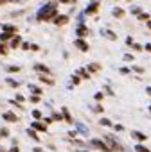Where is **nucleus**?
<instances>
[{
	"instance_id": "obj_1",
	"label": "nucleus",
	"mask_w": 151,
	"mask_h": 152,
	"mask_svg": "<svg viewBox=\"0 0 151 152\" xmlns=\"http://www.w3.org/2000/svg\"><path fill=\"white\" fill-rule=\"evenodd\" d=\"M56 7H58V4L56 2H50V4H47V6H43L40 11H38V15H36V18L40 20V22H49V20H52V18H56Z\"/></svg>"
},
{
	"instance_id": "obj_2",
	"label": "nucleus",
	"mask_w": 151,
	"mask_h": 152,
	"mask_svg": "<svg viewBox=\"0 0 151 152\" xmlns=\"http://www.w3.org/2000/svg\"><path fill=\"white\" fill-rule=\"evenodd\" d=\"M90 143H92L94 147H97L99 150H103V152H112V148H110V147H108L104 141H101V140H92Z\"/></svg>"
},
{
	"instance_id": "obj_3",
	"label": "nucleus",
	"mask_w": 151,
	"mask_h": 152,
	"mask_svg": "<svg viewBox=\"0 0 151 152\" xmlns=\"http://www.w3.org/2000/svg\"><path fill=\"white\" fill-rule=\"evenodd\" d=\"M74 45L78 47L79 50H83V52H87V50H88V43H87V41H83L81 38H79V39H76V41H74Z\"/></svg>"
},
{
	"instance_id": "obj_4",
	"label": "nucleus",
	"mask_w": 151,
	"mask_h": 152,
	"mask_svg": "<svg viewBox=\"0 0 151 152\" xmlns=\"http://www.w3.org/2000/svg\"><path fill=\"white\" fill-rule=\"evenodd\" d=\"M67 22H68V16H67V15H61V16H56V18H54V23H56V25H65Z\"/></svg>"
},
{
	"instance_id": "obj_5",
	"label": "nucleus",
	"mask_w": 151,
	"mask_h": 152,
	"mask_svg": "<svg viewBox=\"0 0 151 152\" xmlns=\"http://www.w3.org/2000/svg\"><path fill=\"white\" fill-rule=\"evenodd\" d=\"M2 116H4V120H7V122H18V116H16L15 113H9V111H7V113H4Z\"/></svg>"
},
{
	"instance_id": "obj_6",
	"label": "nucleus",
	"mask_w": 151,
	"mask_h": 152,
	"mask_svg": "<svg viewBox=\"0 0 151 152\" xmlns=\"http://www.w3.org/2000/svg\"><path fill=\"white\" fill-rule=\"evenodd\" d=\"M33 129H36V131H40V132H45V131H47V125H45V124H40V122H34V124H33Z\"/></svg>"
},
{
	"instance_id": "obj_7",
	"label": "nucleus",
	"mask_w": 151,
	"mask_h": 152,
	"mask_svg": "<svg viewBox=\"0 0 151 152\" xmlns=\"http://www.w3.org/2000/svg\"><path fill=\"white\" fill-rule=\"evenodd\" d=\"M131 136H133L135 140H138V141H146V134H142V132H138V131H133Z\"/></svg>"
},
{
	"instance_id": "obj_8",
	"label": "nucleus",
	"mask_w": 151,
	"mask_h": 152,
	"mask_svg": "<svg viewBox=\"0 0 151 152\" xmlns=\"http://www.w3.org/2000/svg\"><path fill=\"white\" fill-rule=\"evenodd\" d=\"M76 127L79 129L81 134H88V127H87V125H83V124H79V122H76Z\"/></svg>"
},
{
	"instance_id": "obj_9",
	"label": "nucleus",
	"mask_w": 151,
	"mask_h": 152,
	"mask_svg": "<svg viewBox=\"0 0 151 152\" xmlns=\"http://www.w3.org/2000/svg\"><path fill=\"white\" fill-rule=\"evenodd\" d=\"M20 45H22V38H20V36H15L13 41H11V47L16 48V47H20Z\"/></svg>"
},
{
	"instance_id": "obj_10",
	"label": "nucleus",
	"mask_w": 151,
	"mask_h": 152,
	"mask_svg": "<svg viewBox=\"0 0 151 152\" xmlns=\"http://www.w3.org/2000/svg\"><path fill=\"white\" fill-rule=\"evenodd\" d=\"M29 91H31L33 95H41V90H40L38 86H34V84H29Z\"/></svg>"
},
{
	"instance_id": "obj_11",
	"label": "nucleus",
	"mask_w": 151,
	"mask_h": 152,
	"mask_svg": "<svg viewBox=\"0 0 151 152\" xmlns=\"http://www.w3.org/2000/svg\"><path fill=\"white\" fill-rule=\"evenodd\" d=\"M95 11H97V4L94 2L92 6H88V7H87V11H85V13H87V15H94Z\"/></svg>"
},
{
	"instance_id": "obj_12",
	"label": "nucleus",
	"mask_w": 151,
	"mask_h": 152,
	"mask_svg": "<svg viewBox=\"0 0 151 152\" xmlns=\"http://www.w3.org/2000/svg\"><path fill=\"white\" fill-rule=\"evenodd\" d=\"M63 116H65V122H67V124H74V120H72V116L68 115V111H67L65 107H63Z\"/></svg>"
},
{
	"instance_id": "obj_13",
	"label": "nucleus",
	"mask_w": 151,
	"mask_h": 152,
	"mask_svg": "<svg viewBox=\"0 0 151 152\" xmlns=\"http://www.w3.org/2000/svg\"><path fill=\"white\" fill-rule=\"evenodd\" d=\"M4 32H16V27L15 25H2Z\"/></svg>"
},
{
	"instance_id": "obj_14",
	"label": "nucleus",
	"mask_w": 151,
	"mask_h": 152,
	"mask_svg": "<svg viewBox=\"0 0 151 152\" xmlns=\"http://www.w3.org/2000/svg\"><path fill=\"white\" fill-rule=\"evenodd\" d=\"M27 134H29L33 140H36V141L40 140V138H38V134H36V129H27Z\"/></svg>"
},
{
	"instance_id": "obj_15",
	"label": "nucleus",
	"mask_w": 151,
	"mask_h": 152,
	"mask_svg": "<svg viewBox=\"0 0 151 152\" xmlns=\"http://www.w3.org/2000/svg\"><path fill=\"white\" fill-rule=\"evenodd\" d=\"M87 32H88V29H87V27H79V29H78V36H81V38H83V36H87Z\"/></svg>"
},
{
	"instance_id": "obj_16",
	"label": "nucleus",
	"mask_w": 151,
	"mask_h": 152,
	"mask_svg": "<svg viewBox=\"0 0 151 152\" xmlns=\"http://www.w3.org/2000/svg\"><path fill=\"white\" fill-rule=\"evenodd\" d=\"M13 34H15V32H4V34H0V39H2V41H6V39H9Z\"/></svg>"
},
{
	"instance_id": "obj_17",
	"label": "nucleus",
	"mask_w": 151,
	"mask_h": 152,
	"mask_svg": "<svg viewBox=\"0 0 151 152\" xmlns=\"http://www.w3.org/2000/svg\"><path fill=\"white\" fill-rule=\"evenodd\" d=\"M122 15H124V11H122L121 7H115V9H113V16H119V18H121Z\"/></svg>"
},
{
	"instance_id": "obj_18",
	"label": "nucleus",
	"mask_w": 151,
	"mask_h": 152,
	"mask_svg": "<svg viewBox=\"0 0 151 152\" xmlns=\"http://www.w3.org/2000/svg\"><path fill=\"white\" fill-rule=\"evenodd\" d=\"M34 68H36L38 72H45V73H49V68H47V66H43V64H36Z\"/></svg>"
},
{
	"instance_id": "obj_19",
	"label": "nucleus",
	"mask_w": 151,
	"mask_h": 152,
	"mask_svg": "<svg viewBox=\"0 0 151 152\" xmlns=\"http://www.w3.org/2000/svg\"><path fill=\"white\" fill-rule=\"evenodd\" d=\"M135 150H137V152H149V148H146V147H144V145H140V143L135 147Z\"/></svg>"
},
{
	"instance_id": "obj_20",
	"label": "nucleus",
	"mask_w": 151,
	"mask_h": 152,
	"mask_svg": "<svg viewBox=\"0 0 151 152\" xmlns=\"http://www.w3.org/2000/svg\"><path fill=\"white\" fill-rule=\"evenodd\" d=\"M40 81H41V83H47V84H52V79L45 77V75H40Z\"/></svg>"
},
{
	"instance_id": "obj_21",
	"label": "nucleus",
	"mask_w": 151,
	"mask_h": 152,
	"mask_svg": "<svg viewBox=\"0 0 151 152\" xmlns=\"http://www.w3.org/2000/svg\"><path fill=\"white\" fill-rule=\"evenodd\" d=\"M104 36H108L110 39H117V36H115V34H113L112 31H104Z\"/></svg>"
},
{
	"instance_id": "obj_22",
	"label": "nucleus",
	"mask_w": 151,
	"mask_h": 152,
	"mask_svg": "<svg viewBox=\"0 0 151 152\" xmlns=\"http://www.w3.org/2000/svg\"><path fill=\"white\" fill-rule=\"evenodd\" d=\"M6 83H7L9 86H13V88H18V83H16V81H13V79H6Z\"/></svg>"
},
{
	"instance_id": "obj_23",
	"label": "nucleus",
	"mask_w": 151,
	"mask_h": 152,
	"mask_svg": "<svg viewBox=\"0 0 151 152\" xmlns=\"http://www.w3.org/2000/svg\"><path fill=\"white\" fill-rule=\"evenodd\" d=\"M33 118H36V120H38V118H41V113H40L38 109H34V111H33Z\"/></svg>"
},
{
	"instance_id": "obj_24",
	"label": "nucleus",
	"mask_w": 151,
	"mask_h": 152,
	"mask_svg": "<svg viewBox=\"0 0 151 152\" xmlns=\"http://www.w3.org/2000/svg\"><path fill=\"white\" fill-rule=\"evenodd\" d=\"M88 70H90V72H97V70H99V64H90Z\"/></svg>"
},
{
	"instance_id": "obj_25",
	"label": "nucleus",
	"mask_w": 151,
	"mask_h": 152,
	"mask_svg": "<svg viewBox=\"0 0 151 152\" xmlns=\"http://www.w3.org/2000/svg\"><path fill=\"white\" fill-rule=\"evenodd\" d=\"M9 132H7V129H0V138H4V136H7Z\"/></svg>"
},
{
	"instance_id": "obj_26",
	"label": "nucleus",
	"mask_w": 151,
	"mask_h": 152,
	"mask_svg": "<svg viewBox=\"0 0 151 152\" xmlns=\"http://www.w3.org/2000/svg\"><path fill=\"white\" fill-rule=\"evenodd\" d=\"M138 20H149V16L144 15V13H140V15H138Z\"/></svg>"
},
{
	"instance_id": "obj_27",
	"label": "nucleus",
	"mask_w": 151,
	"mask_h": 152,
	"mask_svg": "<svg viewBox=\"0 0 151 152\" xmlns=\"http://www.w3.org/2000/svg\"><path fill=\"white\" fill-rule=\"evenodd\" d=\"M20 68L18 66H7V72H18Z\"/></svg>"
},
{
	"instance_id": "obj_28",
	"label": "nucleus",
	"mask_w": 151,
	"mask_h": 152,
	"mask_svg": "<svg viewBox=\"0 0 151 152\" xmlns=\"http://www.w3.org/2000/svg\"><path fill=\"white\" fill-rule=\"evenodd\" d=\"M101 124H103V125H112V122H110L108 118H103V120H101Z\"/></svg>"
},
{
	"instance_id": "obj_29",
	"label": "nucleus",
	"mask_w": 151,
	"mask_h": 152,
	"mask_svg": "<svg viewBox=\"0 0 151 152\" xmlns=\"http://www.w3.org/2000/svg\"><path fill=\"white\" fill-rule=\"evenodd\" d=\"M79 73H81V75H83V77H85V79H88V77H90V75H88V73H87V72H85V70H79Z\"/></svg>"
},
{
	"instance_id": "obj_30",
	"label": "nucleus",
	"mask_w": 151,
	"mask_h": 152,
	"mask_svg": "<svg viewBox=\"0 0 151 152\" xmlns=\"http://www.w3.org/2000/svg\"><path fill=\"white\" fill-rule=\"evenodd\" d=\"M131 13H133V15H140V9H138V7H133Z\"/></svg>"
},
{
	"instance_id": "obj_31",
	"label": "nucleus",
	"mask_w": 151,
	"mask_h": 152,
	"mask_svg": "<svg viewBox=\"0 0 151 152\" xmlns=\"http://www.w3.org/2000/svg\"><path fill=\"white\" fill-rule=\"evenodd\" d=\"M124 61H133V56H130V54H126V56H124Z\"/></svg>"
},
{
	"instance_id": "obj_32",
	"label": "nucleus",
	"mask_w": 151,
	"mask_h": 152,
	"mask_svg": "<svg viewBox=\"0 0 151 152\" xmlns=\"http://www.w3.org/2000/svg\"><path fill=\"white\" fill-rule=\"evenodd\" d=\"M22 48H25V50H29V48H31V45H29V43H22Z\"/></svg>"
},
{
	"instance_id": "obj_33",
	"label": "nucleus",
	"mask_w": 151,
	"mask_h": 152,
	"mask_svg": "<svg viewBox=\"0 0 151 152\" xmlns=\"http://www.w3.org/2000/svg\"><path fill=\"white\" fill-rule=\"evenodd\" d=\"M16 100H18V102H22V100H24V95H20V93H16Z\"/></svg>"
},
{
	"instance_id": "obj_34",
	"label": "nucleus",
	"mask_w": 151,
	"mask_h": 152,
	"mask_svg": "<svg viewBox=\"0 0 151 152\" xmlns=\"http://www.w3.org/2000/svg\"><path fill=\"white\" fill-rule=\"evenodd\" d=\"M38 100H40L38 95H33V97H31V102H38Z\"/></svg>"
},
{
	"instance_id": "obj_35",
	"label": "nucleus",
	"mask_w": 151,
	"mask_h": 152,
	"mask_svg": "<svg viewBox=\"0 0 151 152\" xmlns=\"http://www.w3.org/2000/svg\"><path fill=\"white\" fill-rule=\"evenodd\" d=\"M52 118H54V120H61V115H58V113H54V115H52Z\"/></svg>"
},
{
	"instance_id": "obj_36",
	"label": "nucleus",
	"mask_w": 151,
	"mask_h": 152,
	"mask_svg": "<svg viewBox=\"0 0 151 152\" xmlns=\"http://www.w3.org/2000/svg\"><path fill=\"white\" fill-rule=\"evenodd\" d=\"M72 83L74 84H79V77H72Z\"/></svg>"
},
{
	"instance_id": "obj_37",
	"label": "nucleus",
	"mask_w": 151,
	"mask_h": 152,
	"mask_svg": "<svg viewBox=\"0 0 151 152\" xmlns=\"http://www.w3.org/2000/svg\"><path fill=\"white\" fill-rule=\"evenodd\" d=\"M103 99V93H95V100H101Z\"/></svg>"
},
{
	"instance_id": "obj_38",
	"label": "nucleus",
	"mask_w": 151,
	"mask_h": 152,
	"mask_svg": "<svg viewBox=\"0 0 151 152\" xmlns=\"http://www.w3.org/2000/svg\"><path fill=\"white\" fill-rule=\"evenodd\" d=\"M61 4H68V2H72V0H59Z\"/></svg>"
},
{
	"instance_id": "obj_39",
	"label": "nucleus",
	"mask_w": 151,
	"mask_h": 152,
	"mask_svg": "<svg viewBox=\"0 0 151 152\" xmlns=\"http://www.w3.org/2000/svg\"><path fill=\"white\" fill-rule=\"evenodd\" d=\"M9 152H20V150H18V148H16V147H13V148H11V150H9Z\"/></svg>"
},
{
	"instance_id": "obj_40",
	"label": "nucleus",
	"mask_w": 151,
	"mask_h": 152,
	"mask_svg": "<svg viewBox=\"0 0 151 152\" xmlns=\"http://www.w3.org/2000/svg\"><path fill=\"white\" fill-rule=\"evenodd\" d=\"M146 91H147V95L151 97V88H146Z\"/></svg>"
},
{
	"instance_id": "obj_41",
	"label": "nucleus",
	"mask_w": 151,
	"mask_h": 152,
	"mask_svg": "<svg viewBox=\"0 0 151 152\" xmlns=\"http://www.w3.org/2000/svg\"><path fill=\"white\" fill-rule=\"evenodd\" d=\"M147 27H149V29H151V22H147Z\"/></svg>"
},
{
	"instance_id": "obj_42",
	"label": "nucleus",
	"mask_w": 151,
	"mask_h": 152,
	"mask_svg": "<svg viewBox=\"0 0 151 152\" xmlns=\"http://www.w3.org/2000/svg\"><path fill=\"white\" fill-rule=\"evenodd\" d=\"M4 2H6V0H0V4H4Z\"/></svg>"
},
{
	"instance_id": "obj_43",
	"label": "nucleus",
	"mask_w": 151,
	"mask_h": 152,
	"mask_svg": "<svg viewBox=\"0 0 151 152\" xmlns=\"http://www.w3.org/2000/svg\"><path fill=\"white\" fill-rule=\"evenodd\" d=\"M0 152H6V150H2V147H0Z\"/></svg>"
},
{
	"instance_id": "obj_44",
	"label": "nucleus",
	"mask_w": 151,
	"mask_h": 152,
	"mask_svg": "<svg viewBox=\"0 0 151 152\" xmlns=\"http://www.w3.org/2000/svg\"><path fill=\"white\" fill-rule=\"evenodd\" d=\"M11 2H16V0H11Z\"/></svg>"
},
{
	"instance_id": "obj_45",
	"label": "nucleus",
	"mask_w": 151,
	"mask_h": 152,
	"mask_svg": "<svg viewBox=\"0 0 151 152\" xmlns=\"http://www.w3.org/2000/svg\"><path fill=\"white\" fill-rule=\"evenodd\" d=\"M149 109H151V107H149Z\"/></svg>"
}]
</instances>
